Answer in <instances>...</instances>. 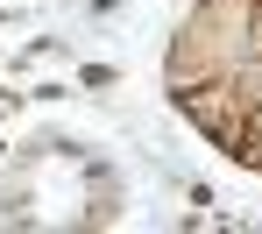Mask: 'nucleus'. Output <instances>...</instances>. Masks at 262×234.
I'll use <instances>...</instances> for the list:
<instances>
[{
  "label": "nucleus",
  "instance_id": "3",
  "mask_svg": "<svg viewBox=\"0 0 262 234\" xmlns=\"http://www.w3.org/2000/svg\"><path fill=\"white\" fill-rule=\"evenodd\" d=\"M78 78H85L92 93H106V86H114V78H121V71H114V64H85V71H78Z\"/></svg>",
  "mask_w": 262,
  "mask_h": 234
},
{
  "label": "nucleus",
  "instance_id": "2",
  "mask_svg": "<svg viewBox=\"0 0 262 234\" xmlns=\"http://www.w3.org/2000/svg\"><path fill=\"white\" fill-rule=\"evenodd\" d=\"M92 227H106V220H121V171H106V163H92Z\"/></svg>",
  "mask_w": 262,
  "mask_h": 234
},
{
  "label": "nucleus",
  "instance_id": "4",
  "mask_svg": "<svg viewBox=\"0 0 262 234\" xmlns=\"http://www.w3.org/2000/svg\"><path fill=\"white\" fill-rule=\"evenodd\" d=\"M234 163H248V171H262V142H248V149H241Z\"/></svg>",
  "mask_w": 262,
  "mask_h": 234
},
{
  "label": "nucleus",
  "instance_id": "1",
  "mask_svg": "<svg viewBox=\"0 0 262 234\" xmlns=\"http://www.w3.org/2000/svg\"><path fill=\"white\" fill-rule=\"evenodd\" d=\"M248 29H255V0H191L163 50V93H191L220 71H234L248 57Z\"/></svg>",
  "mask_w": 262,
  "mask_h": 234
}]
</instances>
